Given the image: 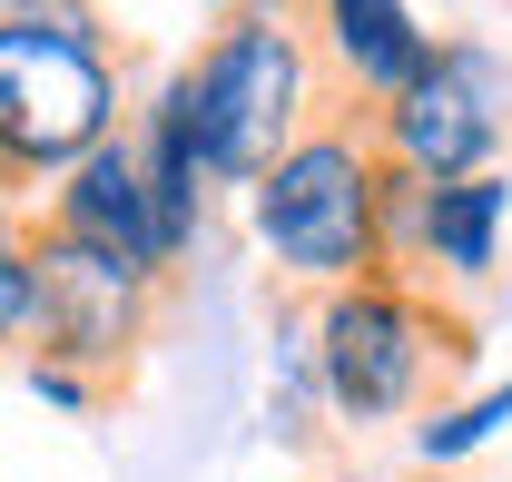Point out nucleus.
<instances>
[{"instance_id":"nucleus-1","label":"nucleus","mask_w":512,"mask_h":482,"mask_svg":"<svg viewBox=\"0 0 512 482\" xmlns=\"http://www.w3.org/2000/svg\"><path fill=\"white\" fill-rule=\"evenodd\" d=\"M168 99L188 119L207 178L256 187L325 119V99H335L325 89V60H316L306 0H237V10H217V30L168 69Z\"/></svg>"},{"instance_id":"nucleus-2","label":"nucleus","mask_w":512,"mask_h":482,"mask_svg":"<svg viewBox=\"0 0 512 482\" xmlns=\"http://www.w3.org/2000/svg\"><path fill=\"white\" fill-rule=\"evenodd\" d=\"M306 345H316V384L325 414L345 433H375V423H424L453 404V384L483 355V325L434 286H404V276H365V286H335L306 315Z\"/></svg>"},{"instance_id":"nucleus-3","label":"nucleus","mask_w":512,"mask_h":482,"mask_svg":"<svg viewBox=\"0 0 512 482\" xmlns=\"http://www.w3.org/2000/svg\"><path fill=\"white\" fill-rule=\"evenodd\" d=\"M247 227L276 256L286 296H335L384 276V158H375V119L325 99V119L247 187Z\"/></svg>"},{"instance_id":"nucleus-4","label":"nucleus","mask_w":512,"mask_h":482,"mask_svg":"<svg viewBox=\"0 0 512 482\" xmlns=\"http://www.w3.org/2000/svg\"><path fill=\"white\" fill-rule=\"evenodd\" d=\"M109 138H128V60L119 50L0 20V178L60 187Z\"/></svg>"},{"instance_id":"nucleus-5","label":"nucleus","mask_w":512,"mask_h":482,"mask_svg":"<svg viewBox=\"0 0 512 482\" xmlns=\"http://www.w3.org/2000/svg\"><path fill=\"white\" fill-rule=\"evenodd\" d=\"M20 256H30V286H40V345H30V364H69L99 394H119L128 374H138V355L158 345V315L178 296V276L138 266L119 246L69 237L50 217H30Z\"/></svg>"},{"instance_id":"nucleus-6","label":"nucleus","mask_w":512,"mask_h":482,"mask_svg":"<svg viewBox=\"0 0 512 482\" xmlns=\"http://www.w3.org/2000/svg\"><path fill=\"white\" fill-rule=\"evenodd\" d=\"M512 148V60L493 40H434V60L414 69L404 99L375 109V158L414 178H493Z\"/></svg>"},{"instance_id":"nucleus-7","label":"nucleus","mask_w":512,"mask_h":482,"mask_svg":"<svg viewBox=\"0 0 512 482\" xmlns=\"http://www.w3.org/2000/svg\"><path fill=\"white\" fill-rule=\"evenodd\" d=\"M503 217H512V178H414L384 168V276L434 286V296H483L503 276Z\"/></svg>"},{"instance_id":"nucleus-8","label":"nucleus","mask_w":512,"mask_h":482,"mask_svg":"<svg viewBox=\"0 0 512 482\" xmlns=\"http://www.w3.org/2000/svg\"><path fill=\"white\" fill-rule=\"evenodd\" d=\"M316 20V60H325V89L345 109L375 119L384 99L414 89V69L434 60V30L414 20V0H306Z\"/></svg>"},{"instance_id":"nucleus-9","label":"nucleus","mask_w":512,"mask_h":482,"mask_svg":"<svg viewBox=\"0 0 512 482\" xmlns=\"http://www.w3.org/2000/svg\"><path fill=\"white\" fill-rule=\"evenodd\" d=\"M50 227L89 246H119L138 266H158V217H148V168H138V138H109V148H89L60 187H50V207H40ZM168 276V266H158Z\"/></svg>"},{"instance_id":"nucleus-10","label":"nucleus","mask_w":512,"mask_h":482,"mask_svg":"<svg viewBox=\"0 0 512 482\" xmlns=\"http://www.w3.org/2000/svg\"><path fill=\"white\" fill-rule=\"evenodd\" d=\"M138 168H148V217H158V266L178 276L188 266V246H197V227H207V158H197V138H188V119H178V99L158 89L148 109H138Z\"/></svg>"},{"instance_id":"nucleus-11","label":"nucleus","mask_w":512,"mask_h":482,"mask_svg":"<svg viewBox=\"0 0 512 482\" xmlns=\"http://www.w3.org/2000/svg\"><path fill=\"white\" fill-rule=\"evenodd\" d=\"M503 423H512V374L414 423V463H424V473H463V463H473V453H483V443H493Z\"/></svg>"},{"instance_id":"nucleus-12","label":"nucleus","mask_w":512,"mask_h":482,"mask_svg":"<svg viewBox=\"0 0 512 482\" xmlns=\"http://www.w3.org/2000/svg\"><path fill=\"white\" fill-rule=\"evenodd\" d=\"M40 345V286H30V256L0 246V364H30Z\"/></svg>"},{"instance_id":"nucleus-13","label":"nucleus","mask_w":512,"mask_h":482,"mask_svg":"<svg viewBox=\"0 0 512 482\" xmlns=\"http://www.w3.org/2000/svg\"><path fill=\"white\" fill-rule=\"evenodd\" d=\"M0 20H20V30H69V40H99V50H119L99 0H0Z\"/></svg>"},{"instance_id":"nucleus-14","label":"nucleus","mask_w":512,"mask_h":482,"mask_svg":"<svg viewBox=\"0 0 512 482\" xmlns=\"http://www.w3.org/2000/svg\"><path fill=\"white\" fill-rule=\"evenodd\" d=\"M20 384L40 394V404H60V414H99L109 394L89 384V374H69V364H20Z\"/></svg>"},{"instance_id":"nucleus-15","label":"nucleus","mask_w":512,"mask_h":482,"mask_svg":"<svg viewBox=\"0 0 512 482\" xmlns=\"http://www.w3.org/2000/svg\"><path fill=\"white\" fill-rule=\"evenodd\" d=\"M20 237H30V207H20V187L0 178V246H20Z\"/></svg>"},{"instance_id":"nucleus-16","label":"nucleus","mask_w":512,"mask_h":482,"mask_svg":"<svg viewBox=\"0 0 512 482\" xmlns=\"http://www.w3.org/2000/svg\"><path fill=\"white\" fill-rule=\"evenodd\" d=\"M434 482H512V473H434Z\"/></svg>"},{"instance_id":"nucleus-17","label":"nucleus","mask_w":512,"mask_h":482,"mask_svg":"<svg viewBox=\"0 0 512 482\" xmlns=\"http://www.w3.org/2000/svg\"><path fill=\"white\" fill-rule=\"evenodd\" d=\"M217 10H237V0H217Z\"/></svg>"}]
</instances>
